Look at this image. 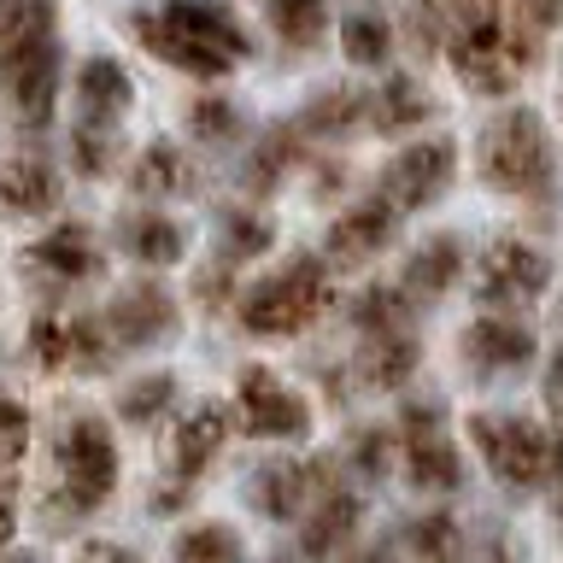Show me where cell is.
I'll list each match as a JSON object with an SVG mask.
<instances>
[{"mask_svg": "<svg viewBox=\"0 0 563 563\" xmlns=\"http://www.w3.org/2000/svg\"><path fill=\"white\" fill-rule=\"evenodd\" d=\"M229 434H235V417H229V405L218 399H200L194 411L176 417V429L165 434V464L183 487H194L200 475L218 464V452L229 446Z\"/></svg>", "mask_w": 563, "mask_h": 563, "instance_id": "7c38bea8", "label": "cell"}, {"mask_svg": "<svg viewBox=\"0 0 563 563\" xmlns=\"http://www.w3.org/2000/svg\"><path fill=\"white\" fill-rule=\"evenodd\" d=\"M352 563H394V552H387V545H376V552H358Z\"/></svg>", "mask_w": 563, "mask_h": 563, "instance_id": "f6af8a7d", "label": "cell"}, {"mask_svg": "<svg viewBox=\"0 0 563 563\" xmlns=\"http://www.w3.org/2000/svg\"><path fill=\"white\" fill-rule=\"evenodd\" d=\"M135 42L165 59L170 70H188V77H223L241 59H253V35L223 0H165V7H147L130 18Z\"/></svg>", "mask_w": 563, "mask_h": 563, "instance_id": "6da1fadb", "label": "cell"}, {"mask_svg": "<svg viewBox=\"0 0 563 563\" xmlns=\"http://www.w3.org/2000/svg\"><path fill=\"white\" fill-rule=\"evenodd\" d=\"M364 118L376 123V135H405V130H422L434 118V100L422 95L417 77H387L376 82V95L364 100Z\"/></svg>", "mask_w": 563, "mask_h": 563, "instance_id": "7402d4cb", "label": "cell"}, {"mask_svg": "<svg viewBox=\"0 0 563 563\" xmlns=\"http://www.w3.org/2000/svg\"><path fill=\"white\" fill-rule=\"evenodd\" d=\"M70 165L82 176H106L118 165V123H100V118H77L70 130Z\"/></svg>", "mask_w": 563, "mask_h": 563, "instance_id": "d6a6232c", "label": "cell"}, {"mask_svg": "<svg viewBox=\"0 0 563 563\" xmlns=\"http://www.w3.org/2000/svg\"><path fill=\"white\" fill-rule=\"evenodd\" d=\"M446 35H452V24H446V7H440V0H411V7H405V42H411L422 59L446 47Z\"/></svg>", "mask_w": 563, "mask_h": 563, "instance_id": "d590c367", "label": "cell"}, {"mask_svg": "<svg viewBox=\"0 0 563 563\" xmlns=\"http://www.w3.org/2000/svg\"><path fill=\"white\" fill-rule=\"evenodd\" d=\"M30 452V411L12 394H0V470H18V457Z\"/></svg>", "mask_w": 563, "mask_h": 563, "instance_id": "f35d334b", "label": "cell"}, {"mask_svg": "<svg viewBox=\"0 0 563 563\" xmlns=\"http://www.w3.org/2000/svg\"><path fill=\"white\" fill-rule=\"evenodd\" d=\"M364 123V95L358 88H323V95L306 100V112H299L294 135H346Z\"/></svg>", "mask_w": 563, "mask_h": 563, "instance_id": "d4e9b609", "label": "cell"}, {"mask_svg": "<svg viewBox=\"0 0 563 563\" xmlns=\"http://www.w3.org/2000/svg\"><path fill=\"white\" fill-rule=\"evenodd\" d=\"M545 288H552V264H545L540 246H528V241H517V235L487 241L482 264H475V294H482L487 306L522 311V306H534Z\"/></svg>", "mask_w": 563, "mask_h": 563, "instance_id": "52a82bcc", "label": "cell"}, {"mask_svg": "<svg viewBox=\"0 0 563 563\" xmlns=\"http://www.w3.org/2000/svg\"><path fill=\"white\" fill-rule=\"evenodd\" d=\"M323 482H334L329 470L299 464V457H271V464L253 470V482H246V499H253V510H258L264 522H299Z\"/></svg>", "mask_w": 563, "mask_h": 563, "instance_id": "5bb4252c", "label": "cell"}, {"mask_svg": "<svg viewBox=\"0 0 563 563\" xmlns=\"http://www.w3.org/2000/svg\"><path fill=\"white\" fill-rule=\"evenodd\" d=\"M100 329L112 352H141V346H158L176 334V299L165 282H130V288L112 294V306L100 311Z\"/></svg>", "mask_w": 563, "mask_h": 563, "instance_id": "9c48e42d", "label": "cell"}, {"mask_svg": "<svg viewBox=\"0 0 563 563\" xmlns=\"http://www.w3.org/2000/svg\"><path fill=\"white\" fill-rule=\"evenodd\" d=\"M457 276H464V241H457V235H434V241H422L417 253L405 258L399 294H405V299H422V306H434L440 294L457 288Z\"/></svg>", "mask_w": 563, "mask_h": 563, "instance_id": "ac0fdd59", "label": "cell"}, {"mask_svg": "<svg viewBox=\"0 0 563 563\" xmlns=\"http://www.w3.org/2000/svg\"><path fill=\"white\" fill-rule=\"evenodd\" d=\"M399 434H405V475H411L417 493H457L464 487V457H457V446L440 429L434 405H405Z\"/></svg>", "mask_w": 563, "mask_h": 563, "instance_id": "8fae6325", "label": "cell"}, {"mask_svg": "<svg viewBox=\"0 0 563 563\" xmlns=\"http://www.w3.org/2000/svg\"><path fill=\"white\" fill-rule=\"evenodd\" d=\"M118 246L135 264H147V271H165V264H176L188 253V235H183L176 218H165V211H123L118 218Z\"/></svg>", "mask_w": 563, "mask_h": 563, "instance_id": "d6986e66", "label": "cell"}, {"mask_svg": "<svg viewBox=\"0 0 563 563\" xmlns=\"http://www.w3.org/2000/svg\"><path fill=\"white\" fill-rule=\"evenodd\" d=\"M118 493V440L112 422L95 411H70L59 417V434H53V487L42 505V522L53 528H77L82 517Z\"/></svg>", "mask_w": 563, "mask_h": 563, "instance_id": "7a4b0ae2", "label": "cell"}, {"mask_svg": "<svg viewBox=\"0 0 563 563\" xmlns=\"http://www.w3.org/2000/svg\"><path fill=\"white\" fill-rule=\"evenodd\" d=\"M24 264L47 282H95L106 271V253H100V241L88 223H53L24 253Z\"/></svg>", "mask_w": 563, "mask_h": 563, "instance_id": "9a60e30c", "label": "cell"}, {"mask_svg": "<svg viewBox=\"0 0 563 563\" xmlns=\"http://www.w3.org/2000/svg\"><path fill=\"white\" fill-rule=\"evenodd\" d=\"M464 352L482 369H522L534 358V329L517 323V317H475L464 334Z\"/></svg>", "mask_w": 563, "mask_h": 563, "instance_id": "ffe728a7", "label": "cell"}, {"mask_svg": "<svg viewBox=\"0 0 563 563\" xmlns=\"http://www.w3.org/2000/svg\"><path fill=\"white\" fill-rule=\"evenodd\" d=\"M394 218L399 211L387 206L382 194H369V200H358L352 211H341L323 235V264H334V271H364V264L394 241V229H399Z\"/></svg>", "mask_w": 563, "mask_h": 563, "instance_id": "4fadbf2b", "label": "cell"}, {"mask_svg": "<svg viewBox=\"0 0 563 563\" xmlns=\"http://www.w3.org/2000/svg\"><path fill=\"white\" fill-rule=\"evenodd\" d=\"M387 464H394V434L387 429H358L352 434V470H358L364 482H382Z\"/></svg>", "mask_w": 563, "mask_h": 563, "instance_id": "ab89813d", "label": "cell"}, {"mask_svg": "<svg viewBox=\"0 0 563 563\" xmlns=\"http://www.w3.org/2000/svg\"><path fill=\"white\" fill-rule=\"evenodd\" d=\"M77 563H141L130 545H118V540H88L82 552H77Z\"/></svg>", "mask_w": 563, "mask_h": 563, "instance_id": "7bdbcfd3", "label": "cell"}, {"mask_svg": "<svg viewBox=\"0 0 563 563\" xmlns=\"http://www.w3.org/2000/svg\"><path fill=\"white\" fill-rule=\"evenodd\" d=\"M77 100H82V118L118 123L135 100V82L112 53H95V59H82V70H77Z\"/></svg>", "mask_w": 563, "mask_h": 563, "instance_id": "44dd1931", "label": "cell"}, {"mask_svg": "<svg viewBox=\"0 0 563 563\" xmlns=\"http://www.w3.org/2000/svg\"><path fill=\"white\" fill-rule=\"evenodd\" d=\"M552 475H563V440H552Z\"/></svg>", "mask_w": 563, "mask_h": 563, "instance_id": "7dc6e473", "label": "cell"}, {"mask_svg": "<svg viewBox=\"0 0 563 563\" xmlns=\"http://www.w3.org/2000/svg\"><path fill=\"white\" fill-rule=\"evenodd\" d=\"M59 35V0H0V53Z\"/></svg>", "mask_w": 563, "mask_h": 563, "instance_id": "4316f807", "label": "cell"}, {"mask_svg": "<svg viewBox=\"0 0 563 563\" xmlns=\"http://www.w3.org/2000/svg\"><path fill=\"white\" fill-rule=\"evenodd\" d=\"M170 563H246V545L229 522H194L170 540Z\"/></svg>", "mask_w": 563, "mask_h": 563, "instance_id": "484cf974", "label": "cell"}, {"mask_svg": "<svg viewBox=\"0 0 563 563\" xmlns=\"http://www.w3.org/2000/svg\"><path fill=\"white\" fill-rule=\"evenodd\" d=\"M271 24L294 53H306L329 30V0H271Z\"/></svg>", "mask_w": 563, "mask_h": 563, "instance_id": "f546056e", "label": "cell"}, {"mask_svg": "<svg viewBox=\"0 0 563 563\" xmlns=\"http://www.w3.org/2000/svg\"><path fill=\"white\" fill-rule=\"evenodd\" d=\"M176 405V376H165V369H147V376H135L130 387L118 394V417L135 422V429H147V422H158Z\"/></svg>", "mask_w": 563, "mask_h": 563, "instance_id": "f1b7e54d", "label": "cell"}, {"mask_svg": "<svg viewBox=\"0 0 563 563\" xmlns=\"http://www.w3.org/2000/svg\"><path fill=\"white\" fill-rule=\"evenodd\" d=\"M188 130L206 141V147H229V141H241L246 130H241V106L235 100H194L188 106Z\"/></svg>", "mask_w": 563, "mask_h": 563, "instance_id": "e575fe53", "label": "cell"}, {"mask_svg": "<svg viewBox=\"0 0 563 563\" xmlns=\"http://www.w3.org/2000/svg\"><path fill=\"white\" fill-rule=\"evenodd\" d=\"M59 65H65L59 35H42V42H24V47L0 53V88H7V100H12V112H18L24 130H42V123L53 118Z\"/></svg>", "mask_w": 563, "mask_h": 563, "instance_id": "ba28073f", "label": "cell"}, {"mask_svg": "<svg viewBox=\"0 0 563 563\" xmlns=\"http://www.w3.org/2000/svg\"><path fill=\"white\" fill-rule=\"evenodd\" d=\"M59 170L42 153L0 158V211H12V218H47L59 206Z\"/></svg>", "mask_w": 563, "mask_h": 563, "instance_id": "e0dca14e", "label": "cell"}, {"mask_svg": "<svg viewBox=\"0 0 563 563\" xmlns=\"http://www.w3.org/2000/svg\"><path fill=\"white\" fill-rule=\"evenodd\" d=\"M475 158H482L487 188L517 194V200H552V188H558L552 135H545L540 112H528V106L493 118L487 130H482V147H475Z\"/></svg>", "mask_w": 563, "mask_h": 563, "instance_id": "3957f363", "label": "cell"}, {"mask_svg": "<svg viewBox=\"0 0 563 563\" xmlns=\"http://www.w3.org/2000/svg\"><path fill=\"white\" fill-rule=\"evenodd\" d=\"M452 170H457V147L446 135H429V141H417V147H405L394 165L382 170L376 194L394 211H422V206H434L440 194L452 188Z\"/></svg>", "mask_w": 563, "mask_h": 563, "instance_id": "30bf717a", "label": "cell"}, {"mask_svg": "<svg viewBox=\"0 0 563 563\" xmlns=\"http://www.w3.org/2000/svg\"><path fill=\"white\" fill-rule=\"evenodd\" d=\"M422 364V346L411 329H394V334H376V341L364 346V382L369 387H405L417 376Z\"/></svg>", "mask_w": 563, "mask_h": 563, "instance_id": "cb8c5ba5", "label": "cell"}, {"mask_svg": "<svg viewBox=\"0 0 563 563\" xmlns=\"http://www.w3.org/2000/svg\"><path fill=\"white\" fill-rule=\"evenodd\" d=\"M0 563H42V558H30V552H12V545H7V552H0Z\"/></svg>", "mask_w": 563, "mask_h": 563, "instance_id": "bcb514c9", "label": "cell"}, {"mask_svg": "<svg viewBox=\"0 0 563 563\" xmlns=\"http://www.w3.org/2000/svg\"><path fill=\"white\" fill-rule=\"evenodd\" d=\"M271 246H276V229H271V218H258V211H229L218 223V264L264 258Z\"/></svg>", "mask_w": 563, "mask_h": 563, "instance_id": "83f0119b", "label": "cell"}, {"mask_svg": "<svg viewBox=\"0 0 563 563\" xmlns=\"http://www.w3.org/2000/svg\"><path fill=\"white\" fill-rule=\"evenodd\" d=\"M358 522H364L358 493L323 482V487H317V499L306 505V517H299V552H306V558H334L352 534H358Z\"/></svg>", "mask_w": 563, "mask_h": 563, "instance_id": "2e32d148", "label": "cell"}, {"mask_svg": "<svg viewBox=\"0 0 563 563\" xmlns=\"http://www.w3.org/2000/svg\"><path fill=\"white\" fill-rule=\"evenodd\" d=\"M329 264L323 258H311V253H299L288 258L276 276H264L253 282V288L241 294V329L246 334H258V341H276V334H299V329H311L317 317L329 311Z\"/></svg>", "mask_w": 563, "mask_h": 563, "instance_id": "277c9868", "label": "cell"}, {"mask_svg": "<svg viewBox=\"0 0 563 563\" xmlns=\"http://www.w3.org/2000/svg\"><path fill=\"white\" fill-rule=\"evenodd\" d=\"M294 153H299V135H294V130H276V135L253 153V165H246V188H253V194H271L276 176L294 165Z\"/></svg>", "mask_w": 563, "mask_h": 563, "instance_id": "8d00e7d4", "label": "cell"}, {"mask_svg": "<svg viewBox=\"0 0 563 563\" xmlns=\"http://www.w3.org/2000/svg\"><path fill=\"white\" fill-rule=\"evenodd\" d=\"M229 417H235V429H241L246 440H282V446H294V440L311 434V405H306V394H294V387L282 382L276 369H264V364H246V369H241Z\"/></svg>", "mask_w": 563, "mask_h": 563, "instance_id": "5b68a950", "label": "cell"}, {"mask_svg": "<svg viewBox=\"0 0 563 563\" xmlns=\"http://www.w3.org/2000/svg\"><path fill=\"white\" fill-rule=\"evenodd\" d=\"M510 12H517V30H528V35H545L563 18V0H505Z\"/></svg>", "mask_w": 563, "mask_h": 563, "instance_id": "60d3db41", "label": "cell"}, {"mask_svg": "<svg viewBox=\"0 0 563 563\" xmlns=\"http://www.w3.org/2000/svg\"><path fill=\"white\" fill-rule=\"evenodd\" d=\"M470 434L482 446L487 470L499 475L510 493L540 487L552 475V434L528 417H470Z\"/></svg>", "mask_w": 563, "mask_h": 563, "instance_id": "8992f818", "label": "cell"}, {"mask_svg": "<svg viewBox=\"0 0 563 563\" xmlns=\"http://www.w3.org/2000/svg\"><path fill=\"white\" fill-rule=\"evenodd\" d=\"M12 534H18V487H12V475L0 470V552L12 545Z\"/></svg>", "mask_w": 563, "mask_h": 563, "instance_id": "b9f144b4", "label": "cell"}, {"mask_svg": "<svg viewBox=\"0 0 563 563\" xmlns=\"http://www.w3.org/2000/svg\"><path fill=\"white\" fill-rule=\"evenodd\" d=\"M30 358L42 369H70V317H35L30 323Z\"/></svg>", "mask_w": 563, "mask_h": 563, "instance_id": "74e56055", "label": "cell"}, {"mask_svg": "<svg viewBox=\"0 0 563 563\" xmlns=\"http://www.w3.org/2000/svg\"><path fill=\"white\" fill-rule=\"evenodd\" d=\"M545 405H552V411L563 417V352L552 358V369H545Z\"/></svg>", "mask_w": 563, "mask_h": 563, "instance_id": "ee69618b", "label": "cell"}, {"mask_svg": "<svg viewBox=\"0 0 563 563\" xmlns=\"http://www.w3.org/2000/svg\"><path fill=\"white\" fill-rule=\"evenodd\" d=\"M405 311H411V299H405L399 288H364L358 299H352V323H358L364 334L405 329Z\"/></svg>", "mask_w": 563, "mask_h": 563, "instance_id": "836d02e7", "label": "cell"}, {"mask_svg": "<svg viewBox=\"0 0 563 563\" xmlns=\"http://www.w3.org/2000/svg\"><path fill=\"white\" fill-rule=\"evenodd\" d=\"M411 558L417 563H464V528H457L446 510L417 517L411 522Z\"/></svg>", "mask_w": 563, "mask_h": 563, "instance_id": "1f68e13d", "label": "cell"}, {"mask_svg": "<svg viewBox=\"0 0 563 563\" xmlns=\"http://www.w3.org/2000/svg\"><path fill=\"white\" fill-rule=\"evenodd\" d=\"M341 53H346V65L376 70V65H387V53H394V30H387L376 12H352L341 24Z\"/></svg>", "mask_w": 563, "mask_h": 563, "instance_id": "4dcf8cb0", "label": "cell"}, {"mask_svg": "<svg viewBox=\"0 0 563 563\" xmlns=\"http://www.w3.org/2000/svg\"><path fill=\"white\" fill-rule=\"evenodd\" d=\"M130 188L141 194V200H176V194H188V158H183V147H176V141H153V147L135 158Z\"/></svg>", "mask_w": 563, "mask_h": 563, "instance_id": "603a6c76", "label": "cell"}, {"mask_svg": "<svg viewBox=\"0 0 563 563\" xmlns=\"http://www.w3.org/2000/svg\"><path fill=\"white\" fill-rule=\"evenodd\" d=\"M558 534H563V499H558Z\"/></svg>", "mask_w": 563, "mask_h": 563, "instance_id": "c3c4849f", "label": "cell"}]
</instances>
